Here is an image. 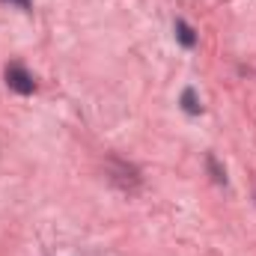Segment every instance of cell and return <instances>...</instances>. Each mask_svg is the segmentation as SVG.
I'll return each mask as SVG.
<instances>
[{"mask_svg": "<svg viewBox=\"0 0 256 256\" xmlns=\"http://www.w3.org/2000/svg\"><path fill=\"white\" fill-rule=\"evenodd\" d=\"M6 84H9V90H15L18 96H30V92L36 90L33 74H30L24 66H18V63L6 66Z\"/></svg>", "mask_w": 256, "mask_h": 256, "instance_id": "cell-1", "label": "cell"}, {"mask_svg": "<svg viewBox=\"0 0 256 256\" xmlns=\"http://www.w3.org/2000/svg\"><path fill=\"white\" fill-rule=\"evenodd\" d=\"M176 39H179L185 48H194V45H196V33H194V27L188 21H176Z\"/></svg>", "mask_w": 256, "mask_h": 256, "instance_id": "cell-2", "label": "cell"}, {"mask_svg": "<svg viewBox=\"0 0 256 256\" xmlns=\"http://www.w3.org/2000/svg\"><path fill=\"white\" fill-rule=\"evenodd\" d=\"M182 108H185V110H188V114H194V116H196V114H200V110H202V104H200V102H196V92H194L191 86H188V90H185V92H182Z\"/></svg>", "mask_w": 256, "mask_h": 256, "instance_id": "cell-3", "label": "cell"}, {"mask_svg": "<svg viewBox=\"0 0 256 256\" xmlns=\"http://www.w3.org/2000/svg\"><path fill=\"white\" fill-rule=\"evenodd\" d=\"M206 164H208V170H212V179H214V182H226V173H224V170L218 167L214 155H208V158H206Z\"/></svg>", "mask_w": 256, "mask_h": 256, "instance_id": "cell-4", "label": "cell"}, {"mask_svg": "<svg viewBox=\"0 0 256 256\" xmlns=\"http://www.w3.org/2000/svg\"><path fill=\"white\" fill-rule=\"evenodd\" d=\"M3 3H12V6H18V9H24V12L33 6V0H3Z\"/></svg>", "mask_w": 256, "mask_h": 256, "instance_id": "cell-5", "label": "cell"}]
</instances>
